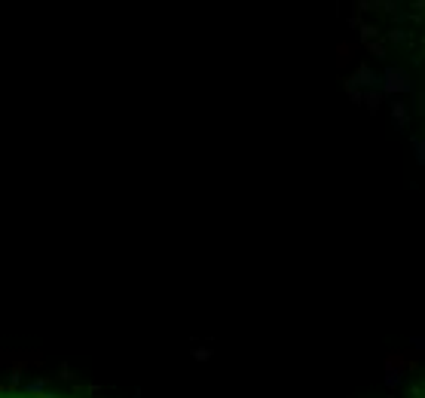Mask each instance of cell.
<instances>
[{
	"instance_id": "6da1fadb",
	"label": "cell",
	"mask_w": 425,
	"mask_h": 398,
	"mask_svg": "<svg viewBox=\"0 0 425 398\" xmlns=\"http://www.w3.org/2000/svg\"><path fill=\"white\" fill-rule=\"evenodd\" d=\"M4 398H52V395H4Z\"/></svg>"
}]
</instances>
